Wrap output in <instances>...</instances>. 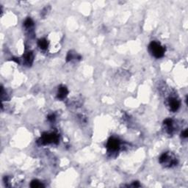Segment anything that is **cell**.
Segmentation results:
<instances>
[{"mask_svg":"<svg viewBox=\"0 0 188 188\" xmlns=\"http://www.w3.org/2000/svg\"><path fill=\"white\" fill-rule=\"evenodd\" d=\"M148 51L156 58H161L164 56L165 49L157 41H152L148 46Z\"/></svg>","mask_w":188,"mask_h":188,"instance_id":"1","label":"cell"},{"mask_svg":"<svg viewBox=\"0 0 188 188\" xmlns=\"http://www.w3.org/2000/svg\"><path fill=\"white\" fill-rule=\"evenodd\" d=\"M37 142L40 145H47L49 143H57L59 142V135L55 133H43Z\"/></svg>","mask_w":188,"mask_h":188,"instance_id":"2","label":"cell"},{"mask_svg":"<svg viewBox=\"0 0 188 188\" xmlns=\"http://www.w3.org/2000/svg\"><path fill=\"white\" fill-rule=\"evenodd\" d=\"M160 163L165 167L170 168L173 165H176L177 164V160L175 158L174 156L171 154H169L168 152L164 153L160 157Z\"/></svg>","mask_w":188,"mask_h":188,"instance_id":"3","label":"cell"},{"mask_svg":"<svg viewBox=\"0 0 188 188\" xmlns=\"http://www.w3.org/2000/svg\"><path fill=\"white\" fill-rule=\"evenodd\" d=\"M108 150L110 151H118L120 147V141L115 137H110L107 144Z\"/></svg>","mask_w":188,"mask_h":188,"instance_id":"4","label":"cell"},{"mask_svg":"<svg viewBox=\"0 0 188 188\" xmlns=\"http://www.w3.org/2000/svg\"><path fill=\"white\" fill-rule=\"evenodd\" d=\"M168 105L170 110L176 112L180 107V102L176 98H170L168 100Z\"/></svg>","mask_w":188,"mask_h":188,"instance_id":"5","label":"cell"},{"mask_svg":"<svg viewBox=\"0 0 188 188\" xmlns=\"http://www.w3.org/2000/svg\"><path fill=\"white\" fill-rule=\"evenodd\" d=\"M68 93H69V90H68L66 86H63V85H61L60 86L58 89V92H57V99H63L67 96Z\"/></svg>","mask_w":188,"mask_h":188,"instance_id":"6","label":"cell"},{"mask_svg":"<svg viewBox=\"0 0 188 188\" xmlns=\"http://www.w3.org/2000/svg\"><path fill=\"white\" fill-rule=\"evenodd\" d=\"M164 125L165 126L166 130H167L168 134H171L174 131V127H173V121L172 119L168 118L164 121Z\"/></svg>","mask_w":188,"mask_h":188,"instance_id":"7","label":"cell"},{"mask_svg":"<svg viewBox=\"0 0 188 188\" xmlns=\"http://www.w3.org/2000/svg\"><path fill=\"white\" fill-rule=\"evenodd\" d=\"M33 58H34V56H33V52H29L26 53L24 54V59L27 65H31L33 63Z\"/></svg>","mask_w":188,"mask_h":188,"instance_id":"8","label":"cell"},{"mask_svg":"<svg viewBox=\"0 0 188 188\" xmlns=\"http://www.w3.org/2000/svg\"><path fill=\"white\" fill-rule=\"evenodd\" d=\"M38 43L39 47L43 50L46 49L47 47H48V42H47V40L45 38L40 39V40H38V43Z\"/></svg>","mask_w":188,"mask_h":188,"instance_id":"9","label":"cell"},{"mask_svg":"<svg viewBox=\"0 0 188 188\" xmlns=\"http://www.w3.org/2000/svg\"><path fill=\"white\" fill-rule=\"evenodd\" d=\"M30 187L33 188H37V187H44V185L39 182L38 180H33L32 181L31 184H30Z\"/></svg>","mask_w":188,"mask_h":188,"instance_id":"10","label":"cell"},{"mask_svg":"<svg viewBox=\"0 0 188 188\" xmlns=\"http://www.w3.org/2000/svg\"><path fill=\"white\" fill-rule=\"evenodd\" d=\"M24 27H27V28H30V27L34 25V22H33V21L31 18H28L25 20V21H24Z\"/></svg>","mask_w":188,"mask_h":188,"instance_id":"11","label":"cell"},{"mask_svg":"<svg viewBox=\"0 0 188 188\" xmlns=\"http://www.w3.org/2000/svg\"><path fill=\"white\" fill-rule=\"evenodd\" d=\"M188 135V132H187V129H185L184 131H183L182 132V137H184V138H187Z\"/></svg>","mask_w":188,"mask_h":188,"instance_id":"12","label":"cell"},{"mask_svg":"<svg viewBox=\"0 0 188 188\" xmlns=\"http://www.w3.org/2000/svg\"><path fill=\"white\" fill-rule=\"evenodd\" d=\"M48 119L49 120V121H54V120L55 119V115H53V114H52V115H49V116H48Z\"/></svg>","mask_w":188,"mask_h":188,"instance_id":"13","label":"cell"},{"mask_svg":"<svg viewBox=\"0 0 188 188\" xmlns=\"http://www.w3.org/2000/svg\"><path fill=\"white\" fill-rule=\"evenodd\" d=\"M132 187H140V184H139L138 182H134V183H133Z\"/></svg>","mask_w":188,"mask_h":188,"instance_id":"14","label":"cell"}]
</instances>
